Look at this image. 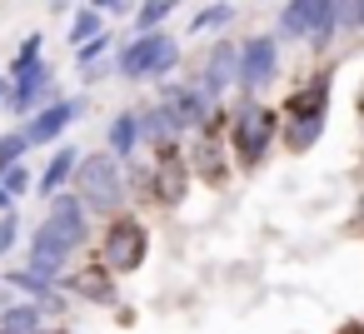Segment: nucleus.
Returning a JSON list of instances; mask_svg holds the SVG:
<instances>
[{"label": "nucleus", "instance_id": "nucleus-3", "mask_svg": "<svg viewBox=\"0 0 364 334\" xmlns=\"http://www.w3.org/2000/svg\"><path fill=\"white\" fill-rule=\"evenodd\" d=\"M75 185H80L85 210H120V205H125V170H120V155H115V150L85 155V160L75 165Z\"/></svg>", "mask_w": 364, "mask_h": 334}, {"label": "nucleus", "instance_id": "nucleus-17", "mask_svg": "<svg viewBox=\"0 0 364 334\" xmlns=\"http://www.w3.org/2000/svg\"><path fill=\"white\" fill-rule=\"evenodd\" d=\"M0 329H6V334H41V329H46V314H41L36 304H6Z\"/></svg>", "mask_w": 364, "mask_h": 334}, {"label": "nucleus", "instance_id": "nucleus-13", "mask_svg": "<svg viewBox=\"0 0 364 334\" xmlns=\"http://www.w3.org/2000/svg\"><path fill=\"white\" fill-rule=\"evenodd\" d=\"M180 130H185V125H180V115H175L165 100H160L155 110H145V115H140V140H150V145H170Z\"/></svg>", "mask_w": 364, "mask_h": 334}, {"label": "nucleus", "instance_id": "nucleus-18", "mask_svg": "<svg viewBox=\"0 0 364 334\" xmlns=\"http://www.w3.org/2000/svg\"><path fill=\"white\" fill-rule=\"evenodd\" d=\"M6 284H16V289H26V294L46 299L50 309L60 304V299H55V289H50V274H41V269H6Z\"/></svg>", "mask_w": 364, "mask_h": 334}, {"label": "nucleus", "instance_id": "nucleus-15", "mask_svg": "<svg viewBox=\"0 0 364 334\" xmlns=\"http://www.w3.org/2000/svg\"><path fill=\"white\" fill-rule=\"evenodd\" d=\"M319 135H324V115H289V125H284V150L304 155Z\"/></svg>", "mask_w": 364, "mask_h": 334}, {"label": "nucleus", "instance_id": "nucleus-8", "mask_svg": "<svg viewBox=\"0 0 364 334\" xmlns=\"http://www.w3.org/2000/svg\"><path fill=\"white\" fill-rule=\"evenodd\" d=\"M55 100V70H50V60H36L31 70H21V75H11V110L16 115H31V110H41V105H50Z\"/></svg>", "mask_w": 364, "mask_h": 334}, {"label": "nucleus", "instance_id": "nucleus-19", "mask_svg": "<svg viewBox=\"0 0 364 334\" xmlns=\"http://www.w3.org/2000/svg\"><path fill=\"white\" fill-rule=\"evenodd\" d=\"M235 16H240V11H235V0H215V6L195 11V21H190V36H205V31H225V26H230Z\"/></svg>", "mask_w": 364, "mask_h": 334}, {"label": "nucleus", "instance_id": "nucleus-30", "mask_svg": "<svg viewBox=\"0 0 364 334\" xmlns=\"http://www.w3.org/2000/svg\"><path fill=\"white\" fill-rule=\"evenodd\" d=\"M90 6H95V11H115V16H125V11H130V0H90Z\"/></svg>", "mask_w": 364, "mask_h": 334}, {"label": "nucleus", "instance_id": "nucleus-23", "mask_svg": "<svg viewBox=\"0 0 364 334\" xmlns=\"http://www.w3.org/2000/svg\"><path fill=\"white\" fill-rule=\"evenodd\" d=\"M110 45H115V36H110V31H100V36L80 41V45H75V65H80V70H95V60H100Z\"/></svg>", "mask_w": 364, "mask_h": 334}, {"label": "nucleus", "instance_id": "nucleus-25", "mask_svg": "<svg viewBox=\"0 0 364 334\" xmlns=\"http://www.w3.org/2000/svg\"><path fill=\"white\" fill-rule=\"evenodd\" d=\"M41 50H46V36H26V45H21V55L11 60V75H21V70H31V65L41 60Z\"/></svg>", "mask_w": 364, "mask_h": 334}, {"label": "nucleus", "instance_id": "nucleus-34", "mask_svg": "<svg viewBox=\"0 0 364 334\" xmlns=\"http://www.w3.org/2000/svg\"><path fill=\"white\" fill-rule=\"evenodd\" d=\"M359 110H364V95H359Z\"/></svg>", "mask_w": 364, "mask_h": 334}, {"label": "nucleus", "instance_id": "nucleus-6", "mask_svg": "<svg viewBox=\"0 0 364 334\" xmlns=\"http://www.w3.org/2000/svg\"><path fill=\"white\" fill-rule=\"evenodd\" d=\"M274 70H279V41H274V36H255V41H245V45H240L235 85H240L245 95L264 90V85L274 80Z\"/></svg>", "mask_w": 364, "mask_h": 334}, {"label": "nucleus", "instance_id": "nucleus-10", "mask_svg": "<svg viewBox=\"0 0 364 334\" xmlns=\"http://www.w3.org/2000/svg\"><path fill=\"white\" fill-rule=\"evenodd\" d=\"M160 100L180 115V125L185 130H205V115H210V95L200 90V85H165L160 90Z\"/></svg>", "mask_w": 364, "mask_h": 334}, {"label": "nucleus", "instance_id": "nucleus-9", "mask_svg": "<svg viewBox=\"0 0 364 334\" xmlns=\"http://www.w3.org/2000/svg\"><path fill=\"white\" fill-rule=\"evenodd\" d=\"M145 244H150V235H145L135 220H115L110 235H105V264H110L115 274H130V269L145 264Z\"/></svg>", "mask_w": 364, "mask_h": 334}, {"label": "nucleus", "instance_id": "nucleus-28", "mask_svg": "<svg viewBox=\"0 0 364 334\" xmlns=\"http://www.w3.org/2000/svg\"><path fill=\"white\" fill-rule=\"evenodd\" d=\"M16 239H21V220H16V210H6V220H0V259L16 249Z\"/></svg>", "mask_w": 364, "mask_h": 334}, {"label": "nucleus", "instance_id": "nucleus-16", "mask_svg": "<svg viewBox=\"0 0 364 334\" xmlns=\"http://www.w3.org/2000/svg\"><path fill=\"white\" fill-rule=\"evenodd\" d=\"M135 145H140V115H135V110H120V115L110 120V150H115L120 160H130Z\"/></svg>", "mask_w": 364, "mask_h": 334}, {"label": "nucleus", "instance_id": "nucleus-35", "mask_svg": "<svg viewBox=\"0 0 364 334\" xmlns=\"http://www.w3.org/2000/svg\"><path fill=\"white\" fill-rule=\"evenodd\" d=\"M55 6H65V0H55Z\"/></svg>", "mask_w": 364, "mask_h": 334}, {"label": "nucleus", "instance_id": "nucleus-20", "mask_svg": "<svg viewBox=\"0 0 364 334\" xmlns=\"http://www.w3.org/2000/svg\"><path fill=\"white\" fill-rule=\"evenodd\" d=\"M80 299H90V304H115V284L105 279V274H75V279H65Z\"/></svg>", "mask_w": 364, "mask_h": 334}, {"label": "nucleus", "instance_id": "nucleus-4", "mask_svg": "<svg viewBox=\"0 0 364 334\" xmlns=\"http://www.w3.org/2000/svg\"><path fill=\"white\" fill-rule=\"evenodd\" d=\"M334 0H284V11H279V36L284 41H309L314 50H324L334 41Z\"/></svg>", "mask_w": 364, "mask_h": 334}, {"label": "nucleus", "instance_id": "nucleus-5", "mask_svg": "<svg viewBox=\"0 0 364 334\" xmlns=\"http://www.w3.org/2000/svg\"><path fill=\"white\" fill-rule=\"evenodd\" d=\"M274 130H279V115L255 105V100H245L240 115H235V160L240 165H259V155L274 140Z\"/></svg>", "mask_w": 364, "mask_h": 334}, {"label": "nucleus", "instance_id": "nucleus-22", "mask_svg": "<svg viewBox=\"0 0 364 334\" xmlns=\"http://www.w3.org/2000/svg\"><path fill=\"white\" fill-rule=\"evenodd\" d=\"M175 11V0H140V11H135V31H160Z\"/></svg>", "mask_w": 364, "mask_h": 334}, {"label": "nucleus", "instance_id": "nucleus-29", "mask_svg": "<svg viewBox=\"0 0 364 334\" xmlns=\"http://www.w3.org/2000/svg\"><path fill=\"white\" fill-rule=\"evenodd\" d=\"M334 16L344 31H359V16H364V0H334Z\"/></svg>", "mask_w": 364, "mask_h": 334}, {"label": "nucleus", "instance_id": "nucleus-27", "mask_svg": "<svg viewBox=\"0 0 364 334\" xmlns=\"http://www.w3.org/2000/svg\"><path fill=\"white\" fill-rule=\"evenodd\" d=\"M195 165H200V175H205L210 185H220V180H225V170H220V150H215V145H200Z\"/></svg>", "mask_w": 364, "mask_h": 334}, {"label": "nucleus", "instance_id": "nucleus-14", "mask_svg": "<svg viewBox=\"0 0 364 334\" xmlns=\"http://www.w3.org/2000/svg\"><path fill=\"white\" fill-rule=\"evenodd\" d=\"M329 110V80H309L304 90H294L284 100V120L289 115H324Z\"/></svg>", "mask_w": 364, "mask_h": 334}, {"label": "nucleus", "instance_id": "nucleus-32", "mask_svg": "<svg viewBox=\"0 0 364 334\" xmlns=\"http://www.w3.org/2000/svg\"><path fill=\"white\" fill-rule=\"evenodd\" d=\"M344 334H364V324H349V329H344Z\"/></svg>", "mask_w": 364, "mask_h": 334}, {"label": "nucleus", "instance_id": "nucleus-33", "mask_svg": "<svg viewBox=\"0 0 364 334\" xmlns=\"http://www.w3.org/2000/svg\"><path fill=\"white\" fill-rule=\"evenodd\" d=\"M359 36H364V16H359Z\"/></svg>", "mask_w": 364, "mask_h": 334}, {"label": "nucleus", "instance_id": "nucleus-2", "mask_svg": "<svg viewBox=\"0 0 364 334\" xmlns=\"http://www.w3.org/2000/svg\"><path fill=\"white\" fill-rule=\"evenodd\" d=\"M175 65H180V41L165 36V31H140V41H130L115 60V70L125 80H150V75L165 80Z\"/></svg>", "mask_w": 364, "mask_h": 334}, {"label": "nucleus", "instance_id": "nucleus-26", "mask_svg": "<svg viewBox=\"0 0 364 334\" xmlns=\"http://www.w3.org/2000/svg\"><path fill=\"white\" fill-rule=\"evenodd\" d=\"M0 185H6V190L21 200V195H26L36 180H31V170H26V165H6V170H0Z\"/></svg>", "mask_w": 364, "mask_h": 334}, {"label": "nucleus", "instance_id": "nucleus-11", "mask_svg": "<svg viewBox=\"0 0 364 334\" xmlns=\"http://www.w3.org/2000/svg\"><path fill=\"white\" fill-rule=\"evenodd\" d=\"M235 70H240V45H230V41H225V45H215V50H210V60H205V70H200V80H195V85L215 100L225 85H235Z\"/></svg>", "mask_w": 364, "mask_h": 334}, {"label": "nucleus", "instance_id": "nucleus-7", "mask_svg": "<svg viewBox=\"0 0 364 334\" xmlns=\"http://www.w3.org/2000/svg\"><path fill=\"white\" fill-rule=\"evenodd\" d=\"M80 115H85V100H80V95H75V100H50V105L31 110L21 130H26L31 150H36V145H50V140H60V135H65V130H70Z\"/></svg>", "mask_w": 364, "mask_h": 334}, {"label": "nucleus", "instance_id": "nucleus-31", "mask_svg": "<svg viewBox=\"0 0 364 334\" xmlns=\"http://www.w3.org/2000/svg\"><path fill=\"white\" fill-rule=\"evenodd\" d=\"M6 210H16V195H11L6 185H0V215H6Z\"/></svg>", "mask_w": 364, "mask_h": 334}, {"label": "nucleus", "instance_id": "nucleus-24", "mask_svg": "<svg viewBox=\"0 0 364 334\" xmlns=\"http://www.w3.org/2000/svg\"><path fill=\"white\" fill-rule=\"evenodd\" d=\"M26 150H31L26 130H6V135H0V170H6V165H21Z\"/></svg>", "mask_w": 364, "mask_h": 334}, {"label": "nucleus", "instance_id": "nucleus-1", "mask_svg": "<svg viewBox=\"0 0 364 334\" xmlns=\"http://www.w3.org/2000/svg\"><path fill=\"white\" fill-rule=\"evenodd\" d=\"M80 244H85V200L55 190L50 195V210H46V220L36 230V244H31V269H41V274L55 279Z\"/></svg>", "mask_w": 364, "mask_h": 334}, {"label": "nucleus", "instance_id": "nucleus-21", "mask_svg": "<svg viewBox=\"0 0 364 334\" xmlns=\"http://www.w3.org/2000/svg\"><path fill=\"white\" fill-rule=\"evenodd\" d=\"M105 31V21H100V11L90 6V0H85V6L75 11V21H70V45H80V41H90V36H100Z\"/></svg>", "mask_w": 364, "mask_h": 334}, {"label": "nucleus", "instance_id": "nucleus-12", "mask_svg": "<svg viewBox=\"0 0 364 334\" xmlns=\"http://www.w3.org/2000/svg\"><path fill=\"white\" fill-rule=\"evenodd\" d=\"M75 165H80V150H70V145H60L55 155H50V165H46V175L36 180V195L41 200H50L65 180H75Z\"/></svg>", "mask_w": 364, "mask_h": 334}]
</instances>
